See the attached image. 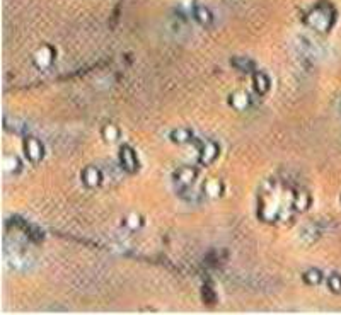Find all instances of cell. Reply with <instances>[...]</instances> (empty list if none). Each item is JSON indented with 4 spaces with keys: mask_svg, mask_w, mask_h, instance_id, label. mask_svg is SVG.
Listing matches in <instances>:
<instances>
[{
    "mask_svg": "<svg viewBox=\"0 0 341 315\" xmlns=\"http://www.w3.org/2000/svg\"><path fill=\"white\" fill-rule=\"evenodd\" d=\"M232 106L236 109H246L249 106V95L246 92H236L232 95Z\"/></svg>",
    "mask_w": 341,
    "mask_h": 315,
    "instance_id": "cell-10",
    "label": "cell"
},
{
    "mask_svg": "<svg viewBox=\"0 0 341 315\" xmlns=\"http://www.w3.org/2000/svg\"><path fill=\"white\" fill-rule=\"evenodd\" d=\"M298 50H300V53L306 58H309V60H314V58H317V46L316 43L311 41L309 38H300V41H298Z\"/></svg>",
    "mask_w": 341,
    "mask_h": 315,
    "instance_id": "cell-4",
    "label": "cell"
},
{
    "mask_svg": "<svg viewBox=\"0 0 341 315\" xmlns=\"http://www.w3.org/2000/svg\"><path fill=\"white\" fill-rule=\"evenodd\" d=\"M218 153V148L213 142H205L203 145H201V162L203 164H210L215 160Z\"/></svg>",
    "mask_w": 341,
    "mask_h": 315,
    "instance_id": "cell-6",
    "label": "cell"
},
{
    "mask_svg": "<svg viewBox=\"0 0 341 315\" xmlns=\"http://www.w3.org/2000/svg\"><path fill=\"white\" fill-rule=\"evenodd\" d=\"M334 23V10L331 5L323 4L317 5L316 9L311 10V14L307 15V24L311 26L317 33H326Z\"/></svg>",
    "mask_w": 341,
    "mask_h": 315,
    "instance_id": "cell-1",
    "label": "cell"
},
{
    "mask_svg": "<svg viewBox=\"0 0 341 315\" xmlns=\"http://www.w3.org/2000/svg\"><path fill=\"white\" fill-rule=\"evenodd\" d=\"M24 150H26V155L31 160V162H38V160L43 157V147L38 140H34V138H29L28 142H26L24 145Z\"/></svg>",
    "mask_w": 341,
    "mask_h": 315,
    "instance_id": "cell-2",
    "label": "cell"
},
{
    "mask_svg": "<svg viewBox=\"0 0 341 315\" xmlns=\"http://www.w3.org/2000/svg\"><path fill=\"white\" fill-rule=\"evenodd\" d=\"M306 281L307 283H314V285L321 281V274H319V271H309V273L306 274Z\"/></svg>",
    "mask_w": 341,
    "mask_h": 315,
    "instance_id": "cell-19",
    "label": "cell"
},
{
    "mask_svg": "<svg viewBox=\"0 0 341 315\" xmlns=\"http://www.w3.org/2000/svg\"><path fill=\"white\" fill-rule=\"evenodd\" d=\"M232 63L239 68V70H242V72L253 70V63H251V60H246V58H234Z\"/></svg>",
    "mask_w": 341,
    "mask_h": 315,
    "instance_id": "cell-13",
    "label": "cell"
},
{
    "mask_svg": "<svg viewBox=\"0 0 341 315\" xmlns=\"http://www.w3.org/2000/svg\"><path fill=\"white\" fill-rule=\"evenodd\" d=\"M121 165H123L126 170H130V172L137 170V167H138L137 155H135V152H133L130 147L121 148Z\"/></svg>",
    "mask_w": 341,
    "mask_h": 315,
    "instance_id": "cell-3",
    "label": "cell"
},
{
    "mask_svg": "<svg viewBox=\"0 0 341 315\" xmlns=\"http://www.w3.org/2000/svg\"><path fill=\"white\" fill-rule=\"evenodd\" d=\"M138 216H135V215H130V218H128V225H130L131 228H137L138 227Z\"/></svg>",
    "mask_w": 341,
    "mask_h": 315,
    "instance_id": "cell-21",
    "label": "cell"
},
{
    "mask_svg": "<svg viewBox=\"0 0 341 315\" xmlns=\"http://www.w3.org/2000/svg\"><path fill=\"white\" fill-rule=\"evenodd\" d=\"M170 138H173L174 142H178V143H184L191 138V133L188 130H184V128H178L176 131H173Z\"/></svg>",
    "mask_w": 341,
    "mask_h": 315,
    "instance_id": "cell-12",
    "label": "cell"
},
{
    "mask_svg": "<svg viewBox=\"0 0 341 315\" xmlns=\"http://www.w3.org/2000/svg\"><path fill=\"white\" fill-rule=\"evenodd\" d=\"M329 285H331L333 291H341V280L338 276H333L331 280H329Z\"/></svg>",
    "mask_w": 341,
    "mask_h": 315,
    "instance_id": "cell-20",
    "label": "cell"
},
{
    "mask_svg": "<svg viewBox=\"0 0 341 315\" xmlns=\"http://www.w3.org/2000/svg\"><path fill=\"white\" fill-rule=\"evenodd\" d=\"M82 179H84V183L87 184V186L94 188V186H98L101 183V172H99L98 169H94V167H87V169L84 170Z\"/></svg>",
    "mask_w": 341,
    "mask_h": 315,
    "instance_id": "cell-8",
    "label": "cell"
},
{
    "mask_svg": "<svg viewBox=\"0 0 341 315\" xmlns=\"http://www.w3.org/2000/svg\"><path fill=\"white\" fill-rule=\"evenodd\" d=\"M196 178V172L191 169H183L181 172L178 174V184L179 186H191V183L195 181Z\"/></svg>",
    "mask_w": 341,
    "mask_h": 315,
    "instance_id": "cell-9",
    "label": "cell"
},
{
    "mask_svg": "<svg viewBox=\"0 0 341 315\" xmlns=\"http://www.w3.org/2000/svg\"><path fill=\"white\" fill-rule=\"evenodd\" d=\"M53 60V50L50 46H41V50L36 51L34 55V62L40 68H45L51 63Z\"/></svg>",
    "mask_w": 341,
    "mask_h": 315,
    "instance_id": "cell-5",
    "label": "cell"
},
{
    "mask_svg": "<svg viewBox=\"0 0 341 315\" xmlns=\"http://www.w3.org/2000/svg\"><path fill=\"white\" fill-rule=\"evenodd\" d=\"M307 205H309V198H307L306 193L298 194V196L295 198V206H297V210H306Z\"/></svg>",
    "mask_w": 341,
    "mask_h": 315,
    "instance_id": "cell-18",
    "label": "cell"
},
{
    "mask_svg": "<svg viewBox=\"0 0 341 315\" xmlns=\"http://www.w3.org/2000/svg\"><path fill=\"white\" fill-rule=\"evenodd\" d=\"M254 85H256V90H258L259 94H264L270 87L268 77H266L264 73H256L254 75Z\"/></svg>",
    "mask_w": 341,
    "mask_h": 315,
    "instance_id": "cell-11",
    "label": "cell"
},
{
    "mask_svg": "<svg viewBox=\"0 0 341 315\" xmlns=\"http://www.w3.org/2000/svg\"><path fill=\"white\" fill-rule=\"evenodd\" d=\"M205 191H206V194L209 196H218L220 194V186H218L217 181H210V183L206 184Z\"/></svg>",
    "mask_w": 341,
    "mask_h": 315,
    "instance_id": "cell-17",
    "label": "cell"
},
{
    "mask_svg": "<svg viewBox=\"0 0 341 315\" xmlns=\"http://www.w3.org/2000/svg\"><path fill=\"white\" fill-rule=\"evenodd\" d=\"M193 14H195V19L198 21L200 24H203V26H209L212 23V19H213L212 12L205 7V5H195Z\"/></svg>",
    "mask_w": 341,
    "mask_h": 315,
    "instance_id": "cell-7",
    "label": "cell"
},
{
    "mask_svg": "<svg viewBox=\"0 0 341 315\" xmlns=\"http://www.w3.org/2000/svg\"><path fill=\"white\" fill-rule=\"evenodd\" d=\"M300 237L302 239H309V240H314L317 237V230H316V227L314 225H307L306 228L302 230V233H300Z\"/></svg>",
    "mask_w": 341,
    "mask_h": 315,
    "instance_id": "cell-15",
    "label": "cell"
},
{
    "mask_svg": "<svg viewBox=\"0 0 341 315\" xmlns=\"http://www.w3.org/2000/svg\"><path fill=\"white\" fill-rule=\"evenodd\" d=\"M4 169H5V172H14V170L19 169V160L15 157H5L4 159Z\"/></svg>",
    "mask_w": 341,
    "mask_h": 315,
    "instance_id": "cell-14",
    "label": "cell"
},
{
    "mask_svg": "<svg viewBox=\"0 0 341 315\" xmlns=\"http://www.w3.org/2000/svg\"><path fill=\"white\" fill-rule=\"evenodd\" d=\"M103 135H104V138H106V140H108V142H115L116 138H118V130H116L115 126H111V125H109V126H106V128H104V133H103Z\"/></svg>",
    "mask_w": 341,
    "mask_h": 315,
    "instance_id": "cell-16",
    "label": "cell"
}]
</instances>
